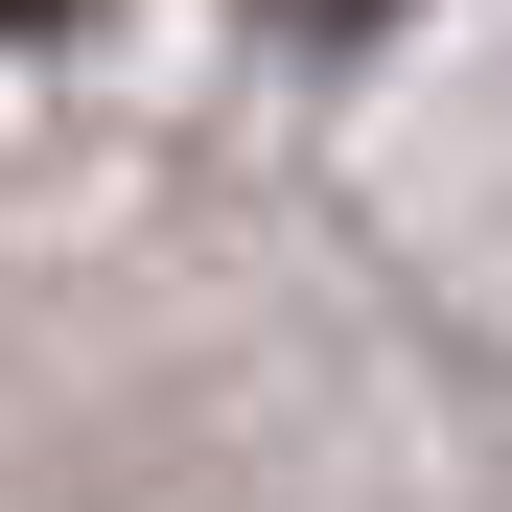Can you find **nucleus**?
Returning a JSON list of instances; mask_svg holds the SVG:
<instances>
[{
    "instance_id": "f257e3e1",
    "label": "nucleus",
    "mask_w": 512,
    "mask_h": 512,
    "mask_svg": "<svg viewBox=\"0 0 512 512\" xmlns=\"http://www.w3.org/2000/svg\"><path fill=\"white\" fill-rule=\"evenodd\" d=\"M0 24H47V0H0Z\"/></svg>"
}]
</instances>
